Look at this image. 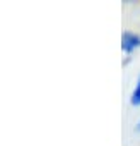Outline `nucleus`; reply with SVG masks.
Listing matches in <instances>:
<instances>
[{
  "label": "nucleus",
  "mask_w": 140,
  "mask_h": 146,
  "mask_svg": "<svg viewBox=\"0 0 140 146\" xmlns=\"http://www.w3.org/2000/svg\"><path fill=\"white\" fill-rule=\"evenodd\" d=\"M130 102H131V105L140 107V76H138V79H137V86H135L133 91H131V98H130Z\"/></svg>",
  "instance_id": "2"
},
{
  "label": "nucleus",
  "mask_w": 140,
  "mask_h": 146,
  "mask_svg": "<svg viewBox=\"0 0 140 146\" xmlns=\"http://www.w3.org/2000/svg\"><path fill=\"white\" fill-rule=\"evenodd\" d=\"M140 46V35H135L131 31H125L121 36V48L126 53H131L135 48Z\"/></svg>",
  "instance_id": "1"
},
{
  "label": "nucleus",
  "mask_w": 140,
  "mask_h": 146,
  "mask_svg": "<svg viewBox=\"0 0 140 146\" xmlns=\"http://www.w3.org/2000/svg\"><path fill=\"white\" fill-rule=\"evenodd\" d=\"M135 131H138V132H140V120L137 122V127H135Z\"/></svg>",
  "instance_id": "3"
}]
</instances>
